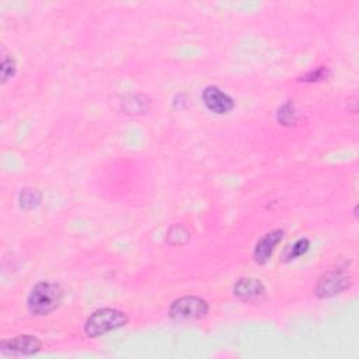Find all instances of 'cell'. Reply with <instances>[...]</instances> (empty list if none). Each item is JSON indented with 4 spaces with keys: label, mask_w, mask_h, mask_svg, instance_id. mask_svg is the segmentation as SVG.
<instances>
[{
    "label": "cell",
    "mask_w": 359,
    "mask_h": 359,
    "mask_svg": "<svg viewBox=\"0 0 359 359\" xmlns=\"http://www.w3.org/2000/svg\"><path fill=\"white\" fill-rule=\"evenodd\" d=\"M127 324L128 316L124 312L111 307H104L90 314L84 324V333L87 334V337L96 338L109 331L125 327Z\"/></svg>",
    "instance_id": "2"
},
{
    "label": "cell",
    "mask_w": 359,
    "mask_h": 359,
    "mask_svg": "<svg viewBox=\"0 0 359 359\" xmlns=\"http://www.w3.org/2000/svg\"><path fill=\"white\" fill-rule=\"evenodd\" d=\"M351 285L349 278L342 271H330L323 275V278L319 281L316 287V295L321 299L324 298H333L335 295L342 293L346 291Z\"/></svg>",
    "instance_id": "4"
},
{
    "label": "cell",
    "mask_w": 359,
    "mask_h": 359,
    "mask_svg": "<svg viewBox=\"0 0 359 359\" xmlns=\"http://www.w3.org/2000/svg\"><path fill=\"white\" fill-rule=\"evenodd\" d=\"M209 305L198 296H183L174 300L169 309V314L174 320H198L208 314Z\"/></svg>",
    "instance_id": "3"
},
{
    "label": "cell",
    "mask_w": 359,
    "mask_h": 359,
    "mask_svg": "<svg viewBox=\"0 0 359 359\" xmlns=\"http://www.w3.org/2000/svg\"><path fill=\"white\" fill-rule=\"evenodd\" d=\"M233 293L238 299L250 302L261 298L266 293V287L257 278H240L234 284Z\"/></svg>",
    "instance_id": "8"
},
{
    "label": "cell",
    "mask_w": 359,
    "mask_h": 359,
    "mask_svg": "<svg viewBox=\"0 0 359 359\" xmlns=\"http://www.w3.org/2000/svg\"><path fill=\"white\" fill-rule=\"evenodd\" d=\"M326 77H327V69L326 68H319V69L312 70L307 75H305L300 80H303V82H319V80H323Z\"/></svg>",
    "instance_id": "14"
},
{
    "label": "cell",
    "mask_w": 359,
    "mask_h": 359,
    "mask_svg": "<svg viewBox=\"0 0 359 359\" xmlns=\"http://www.w3.org/2000/svg\"><path fill=\"white\" fill-rule=\"evenodd\" d=\"M2 82L6 83L16 73V62L13 58H3L2 61Z\"/></svg>",
    "instance_id": "13"
},
{
    "label": "cell",
    "mask_w": 359,
    "mask_h": 359,
    "mask_svg": "<svg viewBox=\"0 0 359 359\" xmlns=\"http://www.w3.org/2000/svg\"><path fill=\"white\" fill-rule=\"evenodd\" d=\"M282 238H284V230H281V229L273 230V231L267 233L264 237H261L254 249L256 263L261 264V266L266 264L271 259L277 246L282 242Z\"/></svg>",
    "instance_id": "7"
},
{
    "label": "cell",
    "mask_w": 359,
    "mask_h": 359,
    "mask_svg": "<svg viewBox=\"0 0 359 359\" xmlns=\"http://www.w3.org/2000/svg\"><path fill=\"white\" fill-rule=\"evenodd\" d=\"M41 348L43 342L36 335H19L0 342V351L3 355H34Z\"/></svg>",
    "instance_id": "5"
},
{
    "label": "cell",
    "mask_w": 359,
    "mask_h": 359,
    "mask_svg": "<svg viewBox=\"0 0 359 359\" xmlns=\"http://www.w3.org/2000/svg\"><path fill=\"white\" fill-rule=\"evenodd\" d=\"M278 119L282 125H292L296 121L295 116V109H293V104L292 102H285L278 112Z\"/></svg>",
    "instance_id": "12"
},
{
    "label": "cell",
    "mask_w": 359,
    "mask_h": 359,
    "mask_svg": "<svg viewBox=\"0 0 359 359\" xmlns=\"http://www.w3.org/2000/svg\"><path fill=\"white\" fill-rule=\"evenodd\" d=\"M188 238H190V233H188V230L184 227V226H181V224H176V226H173L169 231H167V242L170 243V245H173V246H181V245H184V243H187L188 242Z\"/></svg>",
    "instance_id": "10"
},
{
    "label": "cell",
    "mask_w": 359,
    "mask_h": 359,
    "mask_svg": "<svg viewBox=\"0 0 359 359\" xmlns=\"http://www.w3.org/2000/svg\"><path fill=\"white\" fill-rule=\"evenodd\" d=\"M62 298L63 291L58 284L40 282L31 289L27 306L34 316H47L59 307Z\"/></svg>",
    "instance_id": "1"
},
{
    "label": "cell",
    "mask_w": 359,
    "mask_h": 359,
    "mask_svg": "<svg viewBox=\"0 0 359 359\" xmlns=\"http://www.w3.org/2000/svg\"><path fill=\"white\" fill-rule=\"evenodd\" d=\"M202 100L206 108L215 114L223 115L230 112L234 108V101L233 98L223 93L219 87L216 86H209L204 90L202 93Z\"/></svg>",
    "instance_id": "6"
},
{
    "label": "cell",
    "mask_w": 359,
    "mask_h": 359,
    "mask_svg": "<svg viewBox=\"0 0 359 359\" xmlns=\"http://www.w3.org/2000/svg\"><path fill=\"white\" fill-rule=\"evenodd\" d=\"M310 247V242L307 240V238H299V240L289 247V250L285 254V261H292V260H296L298 257L303 256Z\"/></svg>",
    "instance_id": "11"
},
{
    "label": "cell",
    "mask_w": 359,
    "mask_h": 359,
    "mask_svg": "<svg viewBox=\"0 0 359 359\" xmlns=\"http://www.w3.org/2000/svg\"><path fill=\"white\" fill-rule=\"evenodd\" d=\"M41 194L37 191V190H31V188H24L22 190L20 195H19V202H20V206L26 211H30V209H34L40 205L41 202Z\"/></svg>",
    "instance_id": "9"
}]
</instances>
